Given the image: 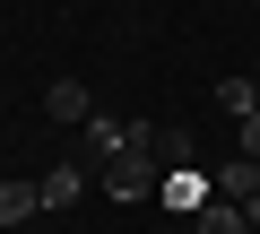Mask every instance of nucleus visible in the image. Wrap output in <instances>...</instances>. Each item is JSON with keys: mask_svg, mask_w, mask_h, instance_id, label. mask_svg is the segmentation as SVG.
Here are the masks:
<instances>
[{"mask_svg": "<svg viewBox=\"0 0 260 234\" xmlns=\"http://www.w3.org/2000/svg\"><path fill=\"white\" fill-rule=\"evenodd\" d=\"M44 199H35V182H0V225H26Z\"/></svg>", "mask_w": 260, "mask_h": 234, "instance_id": "8", "label": "nucleus"}, {"mask_svg": "<svg viewBox=\"0 0 260 234\" xmlns=\"http://www.w3.org/2000/svg\"><path fill=\"white\" fill-rule=\"evenodd\" d=\"M95 182H104L113 199H156V182H165V174L148 165V148H130V156H104V174H95Z\"/></svg>", "mask_w": 260, "mask_h": 234, "instance_id": "1", "label": "nucleus"}, {"mask_svg": "<svg viewBox=\"0 0 260 234\" xmlns=\"http://www.w3.org/2000/svg\"><path fill=\"white\" fill-rule=\"evenodd\" d=\"M191 225H200V234H251V217H243L234 199H208V208H200Z\"/></svg>", "mask_w": 260, "mask_h": 234, "instance_id": "7", "label": "nucleus"}, {"mask_svg": "<svg viewBox=\"0 0 260 234\" xmlns=\"http://www.w3.org/2000/svg\"><path fill=\"white\" fill-rule=\"evenodd\" d=\"M243 217H251V234H260V199H251V208H243Z\"/></svg>", "mask_w": 260, "mask_h": 234, "instance_id": "11", "label": "nucleus"}, {"mask_svg": "<svg viewBox=\"0 0 260 234\" xmlns=\"http://www.w3.org/2000/svg\"><path fill=\"white\" fill-rule=\"evenodd\" d=\"M217 104L234 113V122H251V113H260V87L251 78H217Z\"/></svg>", "mask_w": 260, "mask_h": 234, "instance_id": "9", "label": "nucleus"}, {"mask_svg": "<svg viewBox=\"0 0 260 234\" xmlns=\"http://www.w3.org/2000/svg\"><path fill=\"white\" fill-rule=\"evenodd\" d=\"M234 156H251V165H260V113H251V122H234Z\"/></svg>", "mask_w": 260, "mask_h": 234, "instance_id": "10", "label": "nucleus"}, {"mask_svg": "<svg viewBox=\"0 0 260 234\" xmlns=\"http://www.w3.org/2000/svg\"><path fill=\"white\" fill-rule=\"evenodd\" d=\"M87 148H95V156H130V148H156V122H113V113H95V122H87Z\"/></svg>", "mask_w": 260, "mask_h": 234, "instance_id": "2", "label": "nucleus"}, {"mask_svg": "<svg viewBox=\"0 0 260 234\" xmlns=\"http://www.w3.org/2000/svg\"><path fill=\"white\" fill-rule=\"evenodd\" d=\"M44 113H52V122H78V130H87V122H95V95H87L78 78H52V87H44Z\"/></svg>", "mask_w": 260, "mask_h": 234, "instance_id": "4", "label": "nucleus"}, {"mask_svg": "<svg viewBox=\"0 0 260 234\" xmlns=\"http://www.w3.org/2000/svg\"><path fill=\"white\" fill-rule=\"evenodd\" d=\"M156 199H165V208H182V217H200V208H208V199H217V182H208V174H200V165H174V174H165V182H156Z\"/></svg>", "mask_w": 260, "mask_h": 234, "instance_id": "3", "label": "nucleus"}, {"mask_svg": "<svg viewBox=\"0 0 260 234\" xmlns=\"http://www.w3.org/2000/svg\"><path fill=\"white\" fill-rule=\"evenodd\" d=\"M78 191H87V165H52V174L35 182V199H44V208H70Z\"/></svg>", "mask_w": 260, "mask_h": 234, "instance_id": "6", "label": "nucleus"}, {"mask_svg": "<svg viewBox=\"0 0 260 234\" xmlns=\"http://www.w3.org/2000/svg\"><path fill=\"white\" fill-rule=\"evenodd\" d=\"M208 182H217V199H234V208H251V199H260V165H251V156H225Z\"/></svg>", "mask_w": 260, "mask_h": 234, "instance_id": "5", "label": "nucleus"}]
</instances>
